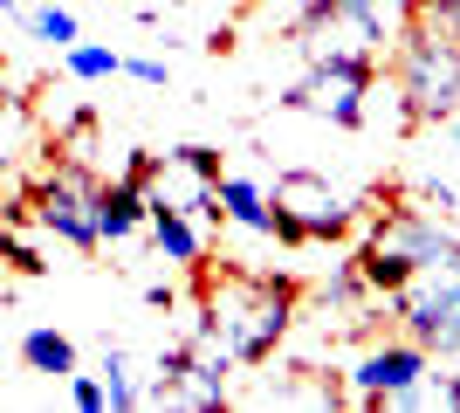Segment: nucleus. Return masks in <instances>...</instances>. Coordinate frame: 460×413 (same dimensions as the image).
Masks as SVG:
<instances>
[{"mask_svg":"<svg viewBox=\"0 0 460 413\" xmlns=\"http://www.w3.org/2000/svg\"><path fill=\"white\" fill-rule=\"evenodd\" d=\"M288 324H296V290L282 275H254V269H227L213 275L199 303H192V345L227 352L234 365H269L282 352Z\"/></svg>","mask_w":460,"mask_h":413,"instance_id":"1","label":"nucleus"},{"mask_svg":"<svg viewBox=\"0 0 460 413\" xmlns=\"http://www.w3.org/2000/svg\"><path fill=\"white\" fill-rule=\"evenodd\" d=\"M350 262L365 275V290L385 303L412 269H460V235L440 214H426V207H385Z\"/></svg>","mask_w":460,"mask_h":413,"instance_id":"2","label":"nucleus"},{"mask_svg":"<svg viewBox=\"0 0 460 413\" xmlns=\"http://www.w3.org/2000/svg\"><path fill=\"white\" fill-rule=\"evenodd\" d=\"M399 62H392V90H399L405 124H447L460 111V41L440 35L433 21H405V35L392 41Z\"/></svg>","mask_w":460,"mask_h":413,"instance_id":"3","label":"nucleus"},{"mask_svg":"<svg viewBox=\"0 0 460 413\" xmlns=\"http://www.w3.org/2000/svg\"><path fill=\"white\" fill-rule=\"evenodd\" d=\"M405 35V0H309L296 14V49L316 56H371L378 62Z\"/></svg>","mask_w":460,"mask_h":413,"instance_id":"4","label":"nucleus"},{"mask_svg":"<svg viewBox=\"0 0 460 413\" xmlns=\"http://www.w3.org/2000/svg\"><path fill=\"white\" fill-rule=\"evenodd\" d=\"M371 90H378V62L371 56H316V62H303V76L275 103L282 111H309V118L337 124V131H365Z\"/></svg>","mask_w":460,"mask_h":413,"instance_id":"5","label":"nucleus"},{"mask_svg":"<svg viewBox=\"0 0 460 413\" xmlns=\"http://www.w3.org/2000/svg\"><path fill=\"white\" fill-rule=\"evenodd\" d=\"M275 241H344L365 214V200L330 186L323 173H275Z\"/></svg>","mask_w":460,"mask_h":413,"instance_id":"6","label":"nucleus"},{"mask_svg":"<svg viewBox=\"0 0 460 413\" xmlns=\"http://www.w3.org/2000/svg\"><path fill=\"white\" fill-rule=\"evenodd\" d=\"M385 310L420 337L426 352H460V269H412L399 290L385 296Z\"/></svg>","mask_w":460,"mask_h":413,"instance_id":"7","label":"nucleus"},{"mask_svg":"<svg viewBox=\"0 0 460 413\" xmlns=\"http://www.w3.org/2000/svg\"><path fill=\"white\" fill-rule=\"evenodd\" d=\"M426 373H433V352L420 337H371L365 352L344 365V393H350V407L385 413L399 393H412Z\"/></svg>","mask_w":460,"mask_h":413,"instance_id":"8","label":"nucleus"},{"mask_svg":"<svg viewBox=\"0 0 460 413\" xmlns=\"http://www.w3.org/2000/svg\"><path fill=\"white\" fill-rule=\"evenodd\" d=\"M35 228L41 235H56V241H69L76 256H96L103 248V235H96V179L83 173V166H62V173H49L35 186Z\"/></svg>","mask_w":460,"mask_h":413,"instance_id":"9","label":"nucleus"},{"mask_svg":"<svg viewBox=\"0 0 460 413\" xmlns=\"http://www.w3.org/2000/svg\"><path fill=\"white\" fill-rule=\"evenodd\" d=\"M213 179H220V152L213 145H179V152H158L145 166V200L179 207L192 220H220L213 214Z\"/></svg>","mask_w":460,"mask_h":413,"instance_id":"10","label":"nucleus"},{"mask_svg":"<svg viewBox=\"0 0 460 413\" xmlns=\"http://www.w3.org/2000/svg\"><path fill=\"white\" fill-rule=\"evenodd\" d=\"M96 235L111 241V248H131L145 235V179L137 173L96 179Z\"/></svg>","mask_w":460,"mask_h":413,"instance_id":"11","label":"nucleus"},{"mask_svg":"<svg viewBox=\"0 0 460 413\" xmlns=\"http://www.w3.org/2000/svg\"><path fill=\"white\" fill-rule=\"evenodd\" d=\"M213 214L227 220V228H241V235L275 241V200H269V186L248 179V173H220L213 179Z\"/></svg>","mask_w":460,"mask_h":413,"instance_id":"12","label":"nucleus"},{"mask_svg":"<svg viewBox=\"0 0 460 413\" xmlns=\"http://www.w3.org/2000/svg\"><path fill=\"white\" fill-rule=\"evenodd\" d=\"M145 241L158 248L165 269H207V262H199L207 256V228L192 214H179V207H152V200H145Z\"/></svg>","mask_w":460,"mask_h":413,"instance_id":"13","label":"nucleus"},{"mask_svg":"<svg viewBox=\"0 0 460 413\" xmlns=\"http://www.w3.org/2000/svg\"><path fill=\"white\" fill-rule=\"evenodd\" d=\"M35 145H41V124H35V111H28V97L0 83V173H14Z\"/></svg>","mask_w":460,"mask_h":413,"instance_id":"14","label":"nucleus"},{"mask_svg":"<svg viewBox=\"0 0 460 413\" xmlns=\"http://www.w3.org/2000/svg\"><path fill=\"white\" fill-rule=\"evenodd\" d=\"M21 365L41 379H69L83 358H76V337H62L56 324H35V331H21Z\"/></svg>","mask_w":460,"mask_h":413,"instance_id":"15","label":"nucleus"},{"mask_svg":"<svg viewBox=\"0 0 460 413\" xmlns=\"http://www.w3.org/2000/svg\"><path fill=\"white\" fill-rule=\"evenodd\" d=\"M96 379H103V393H111V413H131L145 407V386H137V365L124 345H103V365H96Z\"/></svg>","mask_w":460,"mask_h":413,"instance_id":"16","label":"nucleus"},{"mask_svg":"<svg viewBox=\"0 0 460 413\" xmlns=\"http://www.w3.org/2000/svg\"><path fill=\"white\" fill-rule=\"evenodd\" d=\"M62 69L76 83H111V76H124V56L103 49V41H69V49H62Z\"/></svg>","mask_w":460,"mask_h":413,"instance_id":"17","label":"nucleus"},{"mask_svg":"<svg viewBox=\"0 0 460 413\" xmlns=\"http://www.w3.org/2000/svg\"><path fill=\"white\" fill-rule=\"evenodd\" d=\"M21 21H28V35L49 41V49H69V41H83L76 14H69V7H56V0H49V7H35V14H21Z\"/></svg>","mask_w":460,"mask_h":413,"instance_id":"18","label":"nucleus"},{"mask_svg":"<svg viewBox=\"0 0 460 413\" xmlns=\"http://www.w3.org/2000/svg\"><path fill=\"white\" fill-rule=\"evenodd\" d=\"M69 407H76V413H111V393H103V379L76 365V373H69Z\"/></svg>","mask_w":460,"mask_h":413,"instance_id":"19","label":"nucleus"},{"mask_svg":"<svg viewBox=\"0 0 460 413\" xmlns=\"http://www.w3.org/2000/svg\"><path fill=\"white\" fill-rule=\"evenodd\" d=\"M124 76L145 83V90H165V83H172V69H165L158 56H124Z\"/></svg>","mask_w":460,"mask_h":413,"instance_id":"20","label":"nucleus"},{"mask_svg":"<svg viewBox=\"0 0 460 413\" xmlns=\"http://www.w3.org/2000/svg\"><path fill=\"white\" fill-rule=\"evenodd\" d=\"M420 207H426V214H440V220H454L460 214V193L447 186V179H426V186H420Z\"/></svg>","mask_w":460,"mask_h":413,"instance_id":"21","label":"nucleus"},{"mask_svg":"<svg viewBox=\"0 0 460 413\" xmlns=\"http://www.w3.org/2000/svg\"><path fill=\"white\" fill-rule=\"evenodd\" d=\"M420 21H433L440 35L460 41V0H420Z\"/></svg>","mask_w":460,"mask_h":413,"instance_id":"22","label":"nucleus"},{"mask_svg":"<svg viewBox=\"0 0 460 413\" xmlns=\"http://www.w3.org/2000/svg\"><path fill=\"white\" fill-rule=\"evenodd\" d=\"M0 14H28V0H0Z\"/></svg>","mask_w":460,"mask_h":413,"instance_id":"23","label":"nucleus"},{"mask_svg":"<svg viewBox=\"0 0 460 413\" xmlns=\"http://www.w3.org/2000/svg\"><path fill=\"white\" fill-rule=\"evenodd\" d=\"M447 138H454V145H460V111H454V118H447Z\"/></svg>","mask_w":460,"mask_h":413,"instance_id":"24","label":"nucleus"}]
</instances>
